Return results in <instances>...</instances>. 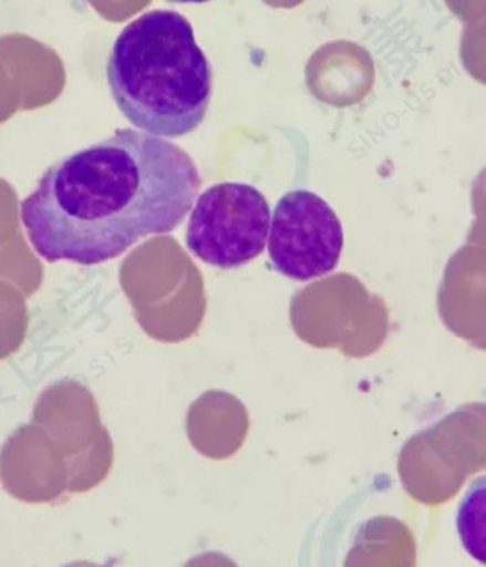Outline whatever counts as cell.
<instances>
[{
	"mask_svg": "<svg viewBox=\"0 0 486 567\" xmlns=\"http://www.w3.org/2000/svg\"><path fill=\"white\" fill-rule=\"evenodd\" d=\"M200 184L197 165L178 145L120 128L52 165L20 204V219L48 262L99 265L138 240L173 233Z\"/></svg>",
	"mask_w": 486,
	"mask_h": 567,
	"instance_id": "cell-1",
	"label": "cell"
},
{
	"mask_svg": "<svg viewBox=\"0 0 486 567\" xmlns=\"http://www.w3.org/2000/svg\"><path fill=\"white\" fill-rule=\"evenodd\" d=\"M105 73L115 105L143 132L179 138L208 113L213 69L193 24L174 10H152L127 24Z\"/></svg>",
	"mask_w": 486,
	"mask_h": 567,
	"instance_id": "cell-2",
	"label": "cell"
},
{
	"mask_svg": "<svg viewBox=\"0 0 486 567\" xmlns=\"http://www.w3.org/2000/svg\"><path fill=\"white\" fill-rule=\"evenodd\" d=\"M269 229V204L258 188L220 183L199 195L185 240L203 262L232 269L263 252Z\"/></svg>",
	"mask_w": 486,
	"mask_h": 567,
	"instance_id": "cell-3",
	"label": "cell"
},
{
	"mask_svg": "<svg viewBox=\"0 0 486 567\" xmlns=\"http://www.w3.org/2000/svg\"><path fill=\"white\" fill-rule=\"evenodd\" d=\"M268 240L277 272L306 282L338 268L344 234L338 214L322 197L294 189L278 200Z\"/></svg>",
	"mask_w": 486,
	"mask_h": 567,
	"instance_id": "cell-4",
	"label": "cell"
},
{
	"mask_svg": "<svg viewBox=\"0 0 486 567\" xmlns=\"http://www.w3.org/2000/svg\"><path fill=\"white\" fill-rule=\"evenodd\" d=\"M290 322L304 343L318 349H339L349 358L372 355L389 336L387 306L360 286L352 298L340 300V308H318L293 300Z\"/></svg>",
	"mask_w": 486,
	"mask_h": 567,
	"instance_id": "cell-5",
	"label": "cell"
},
{
	"mask_svg": "<svg viewBox=\"0 0 486 567\" xmlns=\"http://www.w3.org/2000/svg\"><path fill=\"white\" fill-rule=\"evenodd\" d=\"M437 305L449 333L486 351V248L467 244L451 256Z\"/></svg>",
	"mask_w": 486,
	"mask_h": 567,
	"instance_id": "cell-6",
	"label": "cell"
},
{
	"mask_svg": "<svg viewBox=\"0 0 486 567\" xmlns=\"http://www.w3.org/2000/svg\"><path fill=\"white\" fill-rule=\"evenodd\" d=\"M420 434L455 489L486 471V403L459 405Z\"/></svg>",
	"mask_w": 486,
	"mask_h": 567,
	"instance_id": "cell-7",
	"label": "cell"
},
{
	"mask_svg": "<svg viewBox=\"0 0 486 567\" xmlns=\"http://www.w3.org/2000/svg\"><path fill=\"white\" fill-rule=\"evenodd\" d=\"M249 416L237 398L209 391L189 409L187 430L194 449L213 460L234 455L247 439Z\"/></svg>",
	"mask_w": 486,
	"mask_h": 567,
	"instance_id": "cell-8",
	"label": "cell"
},
{
	"mask_svg": "<svg viewBox=\"0 0 486 567\" xmlns=\"http://www.w3.org/2000/svg\"><path fill=\"white\" fill-rule=\"evenodd\" d=\"M352 555L369 559L365 565L415 566L417 544L403 522L380 516L364 526Z\"/></svg>",
	"mask_w": 486,
	"mask_h": 567,
	"instance_id": "cell-9",
	"label": "cell"
},
{
	"mask_svg": "<svg viewBox=\"0 0 486 567\" xmlns=\"http://www.w3.org/2000/svg\"><path fill=\"white\" fill-rule=\"evenodd\" d=\"M457 529L471 558L486 565V475L474 481L461 502Z\"/></svg>",
	"mask_w": 486,
	"mask_h": 567,
	"instance_id": "cell-10",
	"label": "cell"
},
{
	"mask_svg": "<svg viewBox=\"0 0 486 567\" xmlns=\"http://www.w3.org/2000/svg\"><path fill=\"white\" fill-rule=\"evenodd\" d=\"M464 24L459 44L461 63L475 82L486 85V2Z\"/></svg>",
	"mask_w": 486,
	"mask_h": 567,
	"instance_id": "cell-11",
	"label": "cell"
},
{
	"mask_svg": "<svg viewBox=\"0 0 486 567\" xmlns=\"http://www.w3.org/2000/svg\"><path fill=\"white\" fill-rule=\"evenodd\" d=\"M471 205L475 219L468 230L467 244L486 248V167L474 179Z\"/></svg>",
	"mask_w": 486,
	"mask_h": 567,
	"instance_id": "cell-12",
	"label": "cell"
},
{
	"mask_svg": "<svg viewBox=\"0 0 486 567\" xmlns=\"http://www.w3.org/2000/svg\"><path fill=\"white\" fill-rule=\"evenodd\" d=\"M167 2H172V3H205V2H209V0H167Z\"/></svg>",
	"mask_w": 486,
	"mask_h": 567,
	"instance_id": "cell-13",
	"label": "cell"
}]
</instances>
